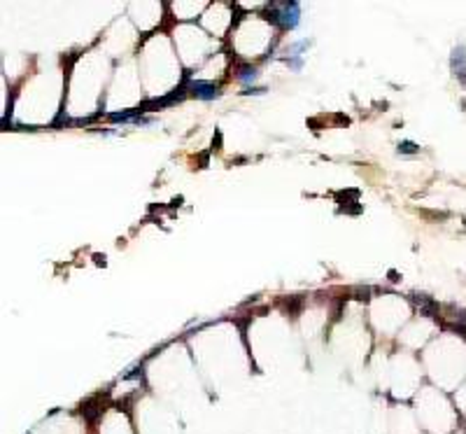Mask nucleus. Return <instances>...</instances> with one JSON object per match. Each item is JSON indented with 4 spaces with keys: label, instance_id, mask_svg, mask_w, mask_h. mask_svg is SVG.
Wrapping results in <instances>:
<instances>
[{
    "label": "nucleus",
    "instance_id": "obj_6",
    "mask_svg": "<svg viewBox=\"0 0 466 434\" xmlns=\"http://www.w3.org/2000/svg\"><path fill=\"white\" fill-rule=\"evenodd\" d=\"M417 150H420V147H417L415 142H410V140H405V142H401V145H399V152H404V154H415Z\"/></svg>",
    "mask_w": 466,
    "mask_h": 434
},
{
    "label": "nucleus",
    "instance_id": "obj_1",
    "mask_svg": "<svg viewBox=\"0 0 466 434\" xmlns=\"http://www.w3.org/2000/svg\"><path fill=\"white\" fill-rule=\"evenodd\" d=\"M268 14H271L273 21H278L282 28H294L299 24L301 17V7L299 2H271L268 5Z\"/></svg>",
    "mask_w": 466,
    "mask_h": 434
},
{
    "label": "nucleus",
    "instance_id": "obj_4",
    "mask_svg": "<svg viewBox=\"0 0 466 434\" xmlns=\"http://www.w3.org/2000/svg\"><path fill=\"white\" fill-rule=\"evenodd\" d=\"M417 303H420V308H422V313H427V315H431V318H434V315L438 313V306H436V303L431 301V299H427V297H420V299H417Z\"/></svg>",
    "mask_w": 466,
    "mask_h": 434
},
{
    "label": "nucleus",
    "instance_id": "obj_7",
    "mask_svg": "<svg viewBox=\"0 0 466 434\" xmlns=\"http://www.w3.org/2000/svg\"><path fill=\"white\" fill-rule=\"evenodd\" d=\"M289 66L294 68V70H301V66H303V61H301V56H294L289 61Z\"/></svg>",
    "mask_w": 466,
    "mask_h": 434
},
{
    "label": "nucleus",
    "instance_id": "obj_5",
    "mask_svg": "<svg viewBox=\"0 0 466 434\" xmlns=\"http://www.w3.org/2000/svg\"><path fill=\"white\" fill-rule=\"evenodd\" d=\"M256 77H259V72H256V68H252V66H243L240 72H238V80H243V82H254Z\"/></svg>",
    "mask_w": 466,
    "mask_h": 434
},
{
    "label": "nucleus",
    "instance_id": "obj_2",
    "mask_svg": "<svg viewBox=\"0 0 466 434\" xmlns=\"http://www.w3.org/2000/svg\"><path fill=\"white\" fill-rule=\"evenodd\" d=\"M189 89H191V94H194L196 98H201V100H215V98L221 96V91L217 84H212V82H201L196 80L189 84Z\"/></svg>",
    "mask_w": 466,
    "mask_h": 434
},
{
    "label": "nucleus",
    "instance_id": "obj_3",
    "mask_svg": "<svg viewBox=\"0 0 466 434\" xmlns=\"http://www.w3.org/2000/svg\"><path fill=\"white\" fill-rule=\"evenodd\" d=\"M450 66H452V72L457 75V80L462 82V84H466V47H457V49L452 52Z\"/></svg>",
    "mask_w": 466,
    "mask_h": 434
}]
</instances>
